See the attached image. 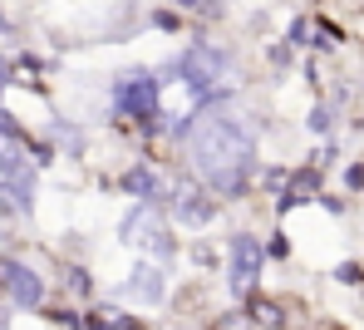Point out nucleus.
I'll list each match as a JSON object with an SVG mask.
<instances>
[{"label":"nucleus","instance_id":"nucleus-1","mask_svg":"<svg viewBox=\"0 0 364 330\" xmlns=\"http://www.w3.org/2000/svg\"><path fill=\"white\" fill-rule=\"evenodd\" d=\"M104 99H109V124H119V129H143V124L163 119V84L153 65L114 69Z\"/></svg>","mask_w":364,"mask_h":330},{"label":"nucleus","instance_id":"nucleus-2","mask_svg":"<svg viewBox=\"0 0 364 330\" xmlns=\"http://www.w3.org/2000/svg\"><path fill=\"white\" fill-rule=\"evenodd\" d=\"M222 247H227V266H222L227 291H232V301L242 306L251 291H261V271H266V242H261V232H256V227H232V232L222 237Z\"/></svg>","mask_w":364,"mask_h":330},{"label":"nucleus","instance_id":"nucleus-3","mask_svg":"<svg viewBox=\"0 0 364 330\" xmlns=\"http://www.w3.org/2000/svg\"><path fill=\"white\" fill-rule=\"evenodd\" d=\"M119 296H123V301L148 306V311L168 306V301H173V266L148 262V257H143V262H138V266H133V271L119 281Z\"/></svg>","mask_w":364,"mask_h":330},{"label":"nucleus","instance_id":"nucleus-4","mask_svg":"<svg viewBox=\"0 0 364 330\" xmlns=\"http://www.w3.org/2000/svg\"><path fill=\"white\" fill-rule=\"evenodd\" d=\"M340 119H345V109H340L330 94H320V99H310V104H305L301 129L310 133L315 143H325V138H335V133H340Z\"/></svg>","mask_w":364,"mask_h":330},{"label":"nucleus","instance_id":"nucleus-5","mask_svg":"<svg viewBox=\"0 0 364 330\" xmlns=\"http://www.w3.org/2000/svg\"><path fill=\"white\" fill-rule=\"evenodd\" d=\"M261 60H266V74H271V79H286L291 69L301 65V50H296L286 35H276V40L261 45Z\"/></svg>","mask_w":364,"mask_h":330},{"label":"nucleus","instance_id":"nucleus-6","mask_svg":"<svg viewBox=\"0 0 364 330\" xmlns=\"http://www.w3.org/2000/svg\"><path fill=\"white\" fill-rule=\"evenodd\" d=\"M148 30H158V35H168V40H173V35H187V30H197V25L182 15L178 5H168V0H163V5H148Z\"/></svg>","mask_w":364,"mask_h":330},{"label":"nucleus","instance_id":"nucleus-7","mask_svg":"<svg viewBox=\"0 0 364 330\" xmlns=\"http://www.w3.org/2000/svg\"><path fill=\"white\" fill-rule=\"evenodd\" d=\"M187 262L197 266L202 276H212V271L227 266V247H217V242H207V237H192V242H187Z\"/></svg>","mask_w":364,"mask_h":330},{"label":"nucleus","instance_id":"nucleus-8","mask_svg":"<svg viewBox=\"0 0 364 330\" xmlns=\"http://www.w3.org/2000/svg\"><path fill=\"white\" fill-rule=\"evenodd\" d=\"M330 276H335V286H345V291H364V262L360 257H340Z\"/></svg>","mask_w":364,"mask_h":330},{"label":"nucleus","instance_id":"nucleus-9","mask_svg":"<svg viewBox=\"0 0 364 330\" xmlns=\"http://www.w3.org/2000/svg\"><path fill=\"white\" fill-rule=\"evenodd\" d=\"M340 153H345L340 138H325V143H315V148L305 153V163H315L320 173H335V168H340Z\"/></svg>","mask_w":364,"mask_h":330},{"label":"nucleus","instance_id":"nucleus-10","mask_svg":"<svg viewBox=\"0 0 364 330\" xmlns=\"http://www.w3.org/2000/svg\"><path fill=\"white\" fill-rule=\"evenodd\" d=\"M310 30H315V10H301V15L286 25V40H291L301 55H310Z\"/></svg>","mask_w":364,"mask_h":330},{"label":"nucleus","instance_id":"nucleus-11","mask_svg":"<svg viewBox=\"0 0 364 330\" xmlns=\"http://www.w3.org/2000/svg\"><path fill=\"white\" fill-rule=\"evenodd\" d=\"M291 257H296V242H291L286 227H276V232L266 237V262H291Z\"/></svg>","mask_w":364,"mask_h":330},{"label":"nucleus","instance_id":"nucleus-12","mask_svg":"<svg viewBox=\"0 0 364 330\" xmlns=\"http://www.w3.org/2000/svg\"><path fill=\"white\" fill-rule=\"evenodd\" d=\"M340 183H345L350 198H364V158H350V163L340 168Z\"/></svg>","mask_w":364,"mask_h":330},{"label":"nucleus","instance_id":"nucleus-13","mask_svg":"<svg viewBox=\"0 0 364 330\" xmlns=\"http://www.w3.org/2000/svg\"><path fill=\"white\" fill-rule=\"evenodd\" d=\"M0 35H10V20H5V10H0Z\"/></svg>","mask_w":364,"mask_h":330}]
</instances>
